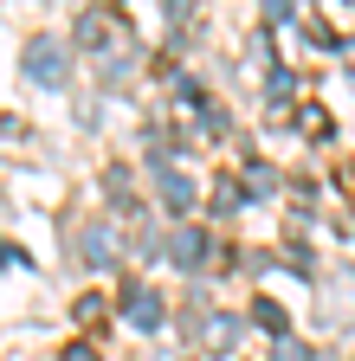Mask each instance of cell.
I'll return each instance as SVG.
<instances>
[{
  "mask_svg": "<svg viewBox=\"0 0 355 361\" xmlns=\"http://www.w3.org/2000/svg\"><path fill=\"white\" fill-rule=\"evenodd\" d=\"M136 323L155 329V297H149V290H136Z\"/></svg>",
  "mask_w": 355,
  "mask_h": 361,
  "instance_id": "3",
  "label": "cell"
},
{
  "mask_svg": "<svg viewBox=\"0 0 355 361\" xmlns=\"http://www.w3.org/2000/svg\"><path fill=\"white\" fill-rule=\"evenodd\" d=\"M162 194H168L174 207H188V180H181V174H162Z\"/></svg>",
  "mask_w": 355,
  "mask_h": 361,
  "instance_id": "2",
  "label": "cell"
},
{
  "mask_svg": "<svg viewBox=\"0 0 355 361\" xmlns=\"http://www.w3.org/2000/svg\"><path fill=\"white\" fill-rule=\"evenodd\" d=\"M26 71H32L39 84H59V78H65V65H59V45H52V39H32V45H26Z\"/></svg>",
  "mask_w": 355,
  "mask_h": 361,
  "instance_id": "1",
  "label": "cell"
}]
</instances>
